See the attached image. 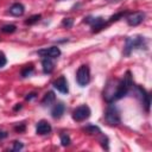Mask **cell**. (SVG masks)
I'll list each match as a JSON object with an SVG mask.
<instances>
[{
  "instance_id": "9a60e30c",
  "label": "cell",
  "mask_w": 152,
  "mask_h": 152,
  "mask_svg": "<svg viewBox=\"0 0 152 152\" xmlns=\"http://www.w3.org/2000/svg\"><path fill=\"white\" fill-rule=\"evenodd\" d=\"M56 101V95H55V91L53 90H49L45 93V95L43 96L42 101H40V104L43 107H50L53 102Z\"/></svg>"
},
{
  "instance_id": "ffe728a7",
  "label": "cell",
  "mask_w": 152,
  "mask_h": 152,
  "mask_svg": "<svg viewBox=\"0 0 152 152\" xmlns=\"http://www.w3.org/2000/svg\"><path fill=\"white\" fill-rule=\"evenodd\" d=\"M40 19H42V14H33V15L28 17V18L25 20V25H28V26L34 25V24H37Z\"/></svg>"
},
{
  "instance_id": "9c48e42d",
  "label": "cell",
  "mask_w": 152,
  "mask_h": 152,
  "mask_svg": "<svg viewBox=\"0 0 152 152\" xmlns=\"http://www.w3.org/2000/svg\"><path fill=\"white\" fill-rule=\"evenodd\" d=\"M37 55L40 56L42 58L43 57H49V58L56 59L62 55V51H61V49L58 46H50V48H44V49L38 50Z\"/></svg>"
},
{
  "instance_id": "e0dca14e",
  "label": "cell",
  "mask_w": 152,
  "mask_h": 152,
  "mask_svg": "<svg viewBox=\"0 0 152 152\" xmlns=\"http://www.w3.org/2000/svg\"><path fill=\"white\" fill-rule=\"evenodd\" d=\"M33 72H34V66H33L32 63H28V64H26V65L21 69L20 75H21L23 78H26V77H30Z\"/></svg>"
},
{
  "instance_id": "5bb4252c",
  "label": "cell",
  "mask_w": 152,
  "mask_h": 152,
  "mask_svg": "<svg viewBox=\"0 0 152 152\" xmlns=\"http://www.w3.org/2000/svg\"><path fill=\"white\" fill-rule=\"evenodd\" d=\"M42 69H43V72L49 75L55 69V63H53V59L52 58H49V57H43L42 58Z\"/></svg>"
},
{
  "instance_id": "4316f807",
  "label": "cell",
  "mask_w": 152,
  "mask_h": 152,
  "mask_svg": "<svg viewBox=\"0 0 152 152\" xmlns=\"http://www.w3.org/2000/svg\"><path fill=\"white\" fill-rule=\"evenodd\" d=\"M36 97H37V93L32 91V93H28V94L25 96V100H26V101H31V100H33V99H36Z\"/></svg>"
},
{
  "instance_id": "ba28073f",
  "label": "cell",
  "mask_w": 152,
  "mask_h": 152,
  "mask_svg": "<svg viewBox=\"0 0 152 152\" xmlns=\"http://www.w3.org/2000/svg\"><path fill=\"white\" fill-rule=\"evenodd\" d=\"M126 23L129 26H138L145 20V13L141 11H135V12H127L125 15Z\"/></svg>"
},
{
  "instance_id": "6da1fadb",
  "label": "cell",
  "mask_w": 152,
  "mask_h": 152,
  "mask_svg": "<svg viewBox=\"0 0 152 152\" xmlns=\"http://www.w3.org/2000/svg\"><path fill=\"white\" fill-rule=\"evenodd\" d=\"M133 84H134V82L132 78V74L129 70H127L121 80L110 78L107 81V83L103 88V91H102V96L107 103L115 102V101L125 97L131 91Z\"/></svg>"
},
{
  "instance_id": "cb8c5ba5",
  "label": "cell",
  "mask_w": 152,
  "mask_h": 152,
  "mask_svg": "<svg viewBox=\"0 0 152 152\" xmlns=\"http://www.w3.org/2000/svg\"><path fill=\"white\" fill-rule=\"evenodd\" d=\"M72 25H74V19L72 18H64L62 20V26L65 27V28H70V27H72Z\"/></svg>"
},
{
  "instance_id": "277c9868",
  "label": "cell",
  "mask_w": 152,
  "mask_h": 152,
  "mask_svg": "<svg viewBox=\"0 0 152 152\" xmlns=\"http://www.w3.org/2000/svg\"><path fill=\"white\" fill-rule=\"evenodd\" d=\"M83 23H86L87 25L90 26V28H91V33H97V32L102 31V30L108 25L107 20H106L103 17H101V15H97V17H94V15H87V17H84Z\"/></svg>"
},
{
  "instance_id": "52a82bcc",
  "label": "cell",
  "mask_w": 152,
  "mask_h": 152,
  "mask_svg": "<svg viewBox=\"0 0 152 152\" xmlns=\"http://www.w3.org/2000/svg\"><path fill=\"white\" fill-rule=\"evenodd\" d=\"M90 114H91L90 107H89L88 104H81V106L76 107V108L72 110L71 118H72V120L76 121V122H82V121L89 119Z\"/></svg>"
},
{
  "instance_id": "f546056e",
  "label": "cell",
  "mask_w": 152,
  "mask_h": 152,
  "mask_svg": "<svg viewBox=\"0 0 152 152\" xmlns=\"http://www.w3.org/2000/svg\"><path fill=\"white\" fill-rule=\"evenodd\" d=\"M57 1H62V0H57Z\"/></svg>"
},
{
  "instance_id": "8fae6325",
  "label": "cell",
  "mask_w": 152,
  "mask_h": 152,
  "mask_svg": "<svg viewBox=\"0 0 152 152\" xmlns=\"http://www.w3.org/2000/svg\"><path fill=\"white\" fill-rule=\"evenodd\" d=\"M52 131V126L51 124L48 121V120H39L37 124H36V133L38 135H46V134H50Z\"/></svg>"
},
{
  "instance_id": "d6986e66",
  "label": "cell",
  "mask_w": 152,
  "mask_h": 152,
  "mask_svg": "<svg viewBox=\"0 0 152 152\" xmlns=\"http://www.w3.org/2000/svg\"><path fill=\"white\" fill-rule=\"evenodd\" d=\"M126 14H127V12H126V11H124V12H119V13H115V14L110 15V17L107 19V23H108V25H109V24H112V23H115V21H118L119 19L124 18Z\"/></svg>"
},
{
  "instance_id": "7402d4cb",
  "label": "cell",
  "mask_w": 152,
  "mask_h": 152,
  "mask_svg": "<svg viewBox=\"0 0 152 152\" xmlns=\"http://www.w3.org/2000/svg\"><path fill=\"white\" fill-rule=\"evenodd\" d=\"M99 141H100V144H101V146H102L103 150H106V151L109 150V139H108L107 135L101 134V138L99 139Z\"/></svg>"
},
{
  "instance_id": "8992f818",
  "label": "cell",
  "mask_w": 152,
  "mask_h": 152,
  "mask_svg": "<svg viewBox=\"0 0 152 152\" xmlns=\"http://www.w3.org/2000/svg\"><path fill=\"white\" fill-rule=\"evenodd\" d=\"M90 68L87 64H82L81 66H78L77 71H76V82L80 87H86L90 83Z\"/></svg>"
},
{
  "instance_id": "f1b7e54d",
  "label": "cell",
  "mask_w": 152,
  "mask_h": 152,
  "mask_svg": "<svg viewBox=\"0 0 152 152\" xmlns=\"http://www.w3.org/2000/svg\"><path fill=\"white\" fill-rule=\"evenodd\" d=\"M21 108H23V104H21V103H17V106H14L13 110H19V109H21Z\"/></svg>"
},
{
  "instance_id": "2e32d148",
  "label": "cell",
  "mask_w": 152,
  "mask_h": 152,
  "mask_svg": "<svg viewBox=\"0 0 152 152\" xmlns=\"http://www.w3.org/2000/svg\"><path fill=\"white\" fill-rule=\"evenodd\" d=\"M81 129L84 133H87L88 135H97V134H101V128L97 125H93V124H88V125L83 126Z\"/></svg>"
},
{
  "instance_id": "3957f363",
  "label": "cell",
  "mask_w": 152,
  "mask_h": 152,
  "mask_svg": "<svg viewBox=\"0 0 152 152\" xmlns=\"http://www.w3.org/2000/svg\"><path fill=\"white\" fill-rule=\"evenodd\" d=\"M103 118H104V121L107 122V125H109V126H119L121 124L120 109L118 108V106L114 102L107 104Z\"/></svg>"
},
{
  "instance_id": "7a4b0ae2",
  "label": "cell",
  "mask_w": 152,
  "mask_h": 152,
  "mask_svg": "<svg viewBox=\"0 0 152 152\" xmlns=\"http://www.w3.org/2000/svg\"><path fill=\"white\" fill-rule=\"evenodd\" d=\"M134 50H147V39L141 34H134L125 38V45L122 53L124 56H129Z\"/></svg>"
},
{
  "instance_id": "30bf717a",
  "label": "cell",
  "mask_w": 152,
  "mask_h": 152,
  "mask_svg": "<svg viewBox=\"0 0 152 152\" xmlns=\"http://www.w3.org/2000/svg\"><path fill=\"white\" fill-rule=\"evenodd\" d=\"M52 86L53 88L62 93V94H68L69 93V83H68V80L65 78V76H59L58 78H56L53 82H52Z\"/></svg>"
},
{
  "instance_id": "44dd1931",
  "label": "cell",
  "mask_w": 152,
  "mask_h": 152,
  "mask_svg": "<svg viewBox=\"0 0 152 152\" xmlns=\"http://www.w3.org/2000/svg\"><path fill=\"white\" fill-rule=\"evenodd\" d=\"M0 31L4 32V33H13V32L17 31V26L14 24H6V25L1 26Z\"/></svg>"
},
{
  "instance_id": "603a6c76",
  "label": "cell",
  "mask_w": 152,
  "mask_h": 152,
  "mask_svg": "<svg viewBox=\"0 0 152 152\" xmlns=\"http://www.w3.org/2000/svg\"><path fill=\"white\" fill-rule=\"evenodd\" d=\"M23 148H24V144H23L21 141H19V140H14V141L12 142L11 151H13V152H19V151H21Z\"/></svg>"
},
{
  "instance_id": "ac0fdd59",
  "label": "cell",
  "mask_w": 152,
  "mask_h": 152,
  "mask_svg": "<svg viewBox=\"0 0 152 152\" xmlns=\"http://www.w3.org/2000/svg\"><path fill=\"white\" fill-rule=\"evenodd\" d=\"M59 139H61L62 146H64V147H66V146H69V145L71 144V138H70V135H69L68 133H65V132H62V133L59 134Z\"/></svg>"
},
{
  "instance_id": "83f0119b",
  "label": "cell",
  "mask_w": 152,
  "mask_h": 152,
  "mask_svg": "<svg viewBox=\"0 0 152 152\" xmlns=\"http://www.w3.org/2000/svg\"><path fill=\"white\" fill-rule=\"evenodd\" d=\"M7 137H8V132H7V131H4V129L0 128V141L4 140V139H6Z\"/></svg>"
},
{
  "instance_id": "4fadbf2b",
  "label": "cell",
  "mask_w": 152,
  "mask_h": 152,
  "mask_svg": "<svg viewBox=\"0 0 152 152\" xmlns=\"http://www.w3.org/2000/svg\"><path fill=\"white\" fill-rule=\"evenodd\" d=\"M8 13L13 17H21L25 13V6L21 2H14L8 8Z\"/></svg>"
},
{
  "instance_id": "d4e9b609",
  "label": "cell",
  "mask_w": 152,
  "mask_h": 152,
  "mask_svg": "<svg viewBox=\"0 0 152 152\" xmlns=\"http://www.w3.org/2000/svg\"><path fill=\"white\" fill-rule=\"evenodd\" d=\"M13 128H14V131H15L17 133H23V132H25L26 126H25L24 122H20V124H18V125H15Z\"/></svg>"
},
{
  "instance_id": "484cf974",
  "label": "cell",
  "mask_w": 152,
  "mask_h": 152,
  "mask_svg": "<svg viewBox=\"0 0 152 152\" xmlns=\"http://www.w3.org/2000/svg\"><path fill=\"white\" fill-rule=\"evenodd\" d=\"M7 64V58H6V55L0 50V69L4 68L5 65Z\"/></svg>"
},
{
  "instance_id": "7c38bea8",
  "label": "cell",
  "mask_w": 152,
  "mask_h": 152,
  "mask_svg": "<svg viewBox=\"0 0 152 152\" xmlns=\"http://www.w3.org/2000/svg\"><path fill=\"white\" fill-rule=\"evenodd\" d=\"M64 112H65V104L63 102H57L53 104L50 113H51V116L53 119H61L63 116Z\"/></svg>"
},
{
  "instance_id": "5b68a950",
  "label": "cell",
  "mask_w": 152,
  "mask_h": 152,
  "mask_svg": "<svg viewBox=\"0 0 152 152\" xmlns=\"http://www.w3.org/2000/svg\"><path fill=\"white\" fill-rule=\"evenodd\" d=\"M131 91H133V94L140 100L141 102V106L145 108L146 113L150 112V104H151V94L145 90L141 86H138V84H133Z\"/></svg>"
}]
</instances>
